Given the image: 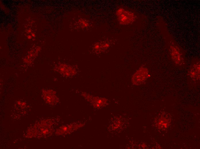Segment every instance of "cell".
<instances>
[{
  "mask_svg": "<svg viewBox=\"0 0 200 149\" xmlns=\"http://www.w3.org/2000/svg\"><path fill=\"white\" fill-rule=\"evenodd\" d=\"M78 22L82 27H88L89 25V23L87 22L82 19H80L78 21Z\"/></svg>",
  "mask_w": 200,
  "mask_h": 149,
  "instance_id": "7",
  "label": "cell"
},
{
  "mask_svg": "<svg viewBox=\"0 0 200 149\" xmlns=\"http://www.w3.org/2000/svg\"><path fill=\"white\" fill-rule=\"evenodd\" d=\"M116 15L121 24L127 25L134 21L136 17L134 13L122 7L119 8L116 11Z\"/></svg>",
  "mask_w": 200,
  "mask_h": 149,
  "instance_id": "2",
  "label": "cell"
},
{
  "mask_svg": "<svg viewBox=\"0 0 200 149\" xmlns=\"http://www.w3.org/2000/svg\"><path fill=\"white\" fill-rule=\"evenodd\" d=\"M148 69L146 67L141 66L132 75L131 81L135 85L142 84L149 77Z\"/></svg>",
  "mask_w": 200,
  "mask_h": 149,
  "instance_id": "3",
  "label": "cell"
},
{
  "mask_svg": "<svg viewBox=\"0 0 200 149\" xmlns=\"http://www.w3.org/2000/svg\"><path fill=\"white\" fill-rule=\"evenodd\" d=\"M171 118L169 114L163 113L160 115L155 120V124L159 129L164 130L170 125Z\"/></svg>",
  "mask_w": 200,
  "mask_h": 149,
  "instance_id": "5",
  "label": "cell"
},
{
  "mask_svg": "<svg viewBox=\"0 0 200 149\" xmlns=\"http://www.w3.org/2000/svg\"><path fill=\"white\" fill-rule=\"evenodd\" d=\"M170 51L171 58L174 62L177 65H180L183 62L182 54L179 48L174 44H171Z\"/></svg>",
  "mask_w": 200,
  "mask_h": 149,
  "instance_id": "4",
  "label": "cell"
},
{
  "mask_svg": "<svg viewBox=\"0 0 200 149\" xmlns=\"http://www.w3.org/2000/svg\"><path fill=\"white\" fill-rule=\"evenodd\" d=\"M27 38L29 39H30L31 38L32 36L30 35H29L27 36Z\"/></svg>",
  "mask_w": 200,
  "mask_h": 149,
  "instance_id": "8",
  "label": "cell"
},
{
  "mask_svg": "<svg viewBox=\"0 0 200 149\" xmlns=\"http://www.w3.org/2000/svg\"><path fill=\"white\" fill-rule=\"evenodd\" d=\"M128 125V121L125 118L121 115L114 116L109 121L108 129L111 133H119L126 130Z\"/></svg>",
  "mask_w": 200,
  "mask_h": 149,
  "instance_id": "1",
  "label": "cell"
},
{
  "mask_svg": "<svg viewBox=\"0 0 200 149\" xmlns=\"http://www.w3.org/2000/svg\"><path fill=\"white\" fill-rule=\"evenodd\" d=\"M31 30H30V29H29V30H28L27 31V33H30V32H31Z\"/></svg>",
  "mask_w": 200,
  "mask_h": 149,
  "instance_id": "10",
  "label": "cell"
},
{
  "mask_svg": "<svg viewBox=\"0 0 200 149\" xmlns=\"http://www.w3.org/2000/svg\"><path fill=\"white\" fill-rule=\"evenodd\" d=\"M32 35L34 37H35V34L34 33H32Z\"/></svg>",
  "mask_w": 200,
  "mask_h": 149,
  "instance_id": "9",
  "label": "cell"
},
{
  "mask_svg": "<svg viewBox=\"0 0 200 149\" xmlns=\"http://www.w3.org/2000/svg\"><path fill=\"white\" fill-rule=\"evenodd\" d=\"M190 77L193 79H200V64L199 62L193 64L189 72Z\"/></svg>",
  "mask_w": 200,
  "mask_h": 149,
  "instance_id": "6",
  "label": "cell"
}]
</instances>
